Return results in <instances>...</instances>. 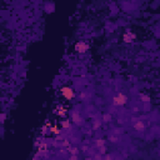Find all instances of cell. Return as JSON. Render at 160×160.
<instances>
[{
	"mask_svg": "<svg viewBox=\"0 0 160 160\" xmlns=\"http://www.w3.org/2000/svg\"><path fill=\"white\" fill-rule=\"evenodd\" d=\"M60 94H61V96L66 100H73L75 98V91H74L73 88H70V86L60 88Z\"/></svg>",
	"mask_w": 160,
	"mask_h": 160,
	"instance_id": "cell-1",
	"label": "cell"
},
{
	"mask_svg": "<svg viewBox=\"0 0 160 160\" xmlns=\"http://www.w3.org/2000/svg\"><path fill=\"white\" fill-rule=\"evenodd\" d=\"M128 103V96L123 93H119L113 98V105L114 106H124Z\"/></svg>",
	"mask_w": 160,
	"mask_h": 160,
	"instance_id": "cell-2",
	"label": "cell"
},
{
	"mask_svg": "<svg viewBox=\"0 0 160 160\" xmlns=\"http://www.w3.org/2000/svg\"><path fill=\"white\" fill-rule=\"evenodd\" d=\"M74 50L76 51L78 54H85L88 50H89V44L86 41H78L75 43L74 45Z\"/></svg>",
	"mask_w": 160,
	"mask_h": 160,
	"instance_id": "cell-3",
	"label": "cell"
},
{
	"mask_svg": "<svg viewBox=\"0 0 160 160\" xmlns=\"http://www.w3.org/2000/svg\"><path fill=\"white\" fill-rule=\"evenodd\" d=\"M134 39H135V34H134V33H131L130 30H126L125 33H124V35H123V41H124V43H126V44L133 43V41H134Z\"/></svg>",
	"mask_w": 160,
	"mask_h": 160,
	"instance_id": "cell-4",
	"label": "cell"
},
{
	"mask_svg": "<svg viewBox=\"0 0 160 160\" xmlns=\"http://www.w3.org/2000/svg\"><path fill=\"white\" fill-rule=\"evenodd\" d=\"M133 126H134V129L139 131V133H143L144 130H145V124H144L141 120H135L134 124H133Z\"/></svg>",
	"mask_w": 160,
	"mask_h": 160,
	"instance_id": "cell-5",
	"label": "cell"
},
{
	"mask_svg": "<svg viewBox=\"0 0 160 160\" xmlns=\"http://www.w3.org/2000/svg\"><path fill=\"white\" fill-rule=\"evenodd\" d=\"M71 120H73V123L76 124V125H80L83 121V119H81V116H80V114L78 111H73V113H71Z\"/></svg>",
	"mask_w": 160,
	"mask_h": 160,
	"instance_id": "cell-6",
	"label": "cell"
},
{
	"mask_svg": "<svg viewBox=\"0 0 160 160\" xmlns=\"http://www.w3.org/2000/svg\"><path fill=\"white\" fill-rule=\"evenodd\" d=\"M55 113H56L60 118H64L68 114V109H66V108H64V106H61V105H58L56 109H55Z\"/></svg>",
	"mask_w": 160,
	"mask_h": 160,
	"instance_id": "cell-7",
	"label": "cell"
},
{
	"mask_svg": "<svg viewBox=\"0 0 160 160\" xmlns=\"http://www.w3.org/2000/svg\"><path fill=\"white\" fill-rule=\"evenodd\" d=\"M49 131L51 134H54V135H60V128L58 125H51Z\"/></svg>",
	"mask_w": 160,
	"mask_h": 160,
	"instance_id": "cell-8",
	"label": "cell"
},
{
	"mask_svg": "<svg viewBox=\"0 0 160 160\" xmlns=\"http://www.w3.org/2000/svg\"><path fill=\"white\" fill-rule=\"evenodd\" d=\"M48 150V145L45 143H40V145L38 146V151L39 153H45V151Z\"/></svg>",
	"mask_w": 160,
	"mask_h": 160,
	"instance_id": "cell-9",
	"label": "cell"
},
{
	"mask_svg": "<svg viewBox=\"0 0 160 160\" xmlns=\"http://www.w3.org/2000/svg\"><path fill=\"white\" fill-rule=\"evenodd\" d=\"M61 128L63 129H69L70 128V120H63L61 121Z\"/></svg>",
	"mask_w": 160,
	"mask_h": 160,
	"instance_id": "cell-10",
	"label": "cell"
},
{
	"mask_svg": "<svg viewBox=\"0 0 160 160\" xmlns=\"http://www.w3.org/2000/svg\"><path fill=\"white\" fill-rule=\"evenodd\" d=\"M140 100H141L143 103H148V101H150V96H148L145 94H141L140 95Z\"/></svg>",
	"mask_w": 160,
	"mask_h": 160,
	"instance_id": "cell-11",
	"label": "cell"
},
{
	"mask_svg": "<svg viewBox=\"0 0 160 160\" xmlns=\"http://www.w3.org/2000/svg\"><path fill=\"white\" fill-rule=\"evenodd\" d=\"M95 144H96L98 148H101V146H104V144H105V140H104V139H98Z\"/></svg>",
	"mask_w": 160,
	"mask_h": 160,
	"instance_id": "cell-12",
	"label": "cell"
},
{
	"mask_svg": "<svg viewBox=\"0 0 160 160\" xmlns=\"http://www.w3.org/2000/svg\"><path fill=\"white\" fill-rule=\"evenodd\" d=\"M110 119H111V116H110L109 114H105V115L103 116V120H104V121H109Z\"/></svg>",
	"mask_w": 160,
	"mask_h": 160,
	"instance_id": "cell-13",
	"label": "cell"
},
{
	"mask_svg": "<svg viewBox=\"0 0 160 160\" xmlns=\"http://www.w3.org/2000/svg\"><path fill=\"white\" fill-rule=\"evenodd\" d=\"M5 118H6L5 113H1V123H4V121H5Z\"/></svg>",
	"mask_w": 160,
	"mask_h": 160,
	"instance_id": "cell-14",
	"label": "cell"
},
{
	"mask_svg": "<svg viewBox=\"0 0 160 160\" xmlns=\"http://www.w3.org/2000/svg\"><path fill=\"white\" fill-rule=\"evenodd\" d=\"M63 145H64V146H70V144H69V141H68V140H64V141H63Z\"/></svg>",
	"mask_w": 160,
	"mask_h": 160,
	"instance_id": "cell-15",
	"label": "cell"
}]
</instances>
